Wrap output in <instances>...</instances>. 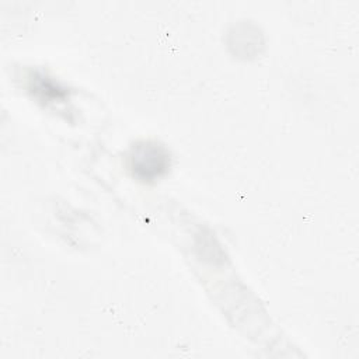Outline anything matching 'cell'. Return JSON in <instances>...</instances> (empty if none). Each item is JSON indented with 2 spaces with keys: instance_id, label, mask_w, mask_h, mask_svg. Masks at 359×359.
Returning <instances> with one entry per match:
<instances>
[{
  "instance_id": "cell-1",
  "label": "cell",
  "mask_w": 359,
  "mask_h": 359,
  "mask_svg": "<svg viewBox=\"0 0 359 359\" xmlns=\"http://www.w3.org/2000/svg\"><path fill=\"white\" fill-rule=\"evenodd\" d=\"M170 151L164 144L154 140H142L130 147L128 167L133 177L140 181H154L170 168Z\"/></svg>"
},
{
  "instance_id": "cell-2",
  "label": "cell",
  "mask_w": 359,
  "mask_h": 359,
  "mask_svg": "<svg viewBox=\"0 0 359 359\" xmlns=\"http://www.w3.org/2000/svg\"><path fill=\"white\" fill-rule=\"evenodd\" d=\"M29 90L43 102H56L67 97V91L52 77L35 72L29 76Z\"/></svg>"
}]
</instances>
